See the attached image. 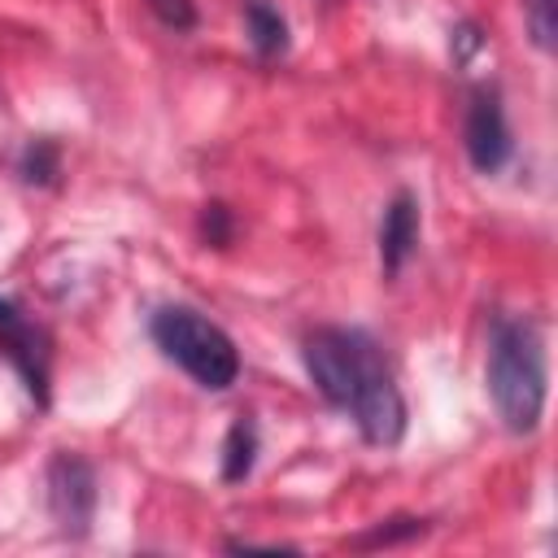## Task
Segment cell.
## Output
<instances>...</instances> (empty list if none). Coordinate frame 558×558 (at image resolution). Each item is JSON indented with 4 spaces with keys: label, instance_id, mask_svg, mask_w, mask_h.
I'll use <instances>...</instances> for the list:
<instances>
[{
    "label": "cell",
    "instance_id": "cell-11",
    "mask_svg": "<svg viewBox=\"0 0 558 558\" xmlns=\"http://www.w3.org/2000/svg\"><path fill=\"white\" fill-rule=\"evenodd\" d=\"M523 17L532 31V44L541 52L558 48V0H523Z\"/></svg>",
    "mask_w": 558,
    "mask_h": 558
},
{
    "label": "cell",
    "instance_id": "cell-9",
    "mask_svg": "<svg viewBox=\"0 0 558 558\" xmlns=\"http://www.w3.org/2000/svg\"><path fill=\"white\" fill-rule=\"evenodd\" d=\"M253 462H257V427H253V418H235L222 440V480L227 484L248 480Z\"/></svg>",
    "mask_w": 558,
    "mask_h": 558
},
{
    "label": "cell",
    "instance_id": "cell-13",
    "mask_svg": "<svg viewBox=\"0 0 558 558\" xmlns=\"http://www.w3.org/2000/svg\"><path fill=\"white\" fill-rule=\"evenodd\" d=\"M201 235H205V244H214V248H227L231 244V209L227 205H205L201 209Z\"/></svg>",
    "mask_w": 558,
    "mask_h": 558
},
{
    "label": "cell",
    "instance_id": "cell-4",
    "mask_svg": "<svg viewBox=\"0 0 558 558\" xmlns=\"http://www.w3.org/2000/svg\"><path fill=\"white\" fill-rule=\"evenodd\" d=\"M48 510L65 536H87L96 514V471L78 453H57L48 462Z\"/></svg>",
    "mask_w": 558,
    "mask_h": 558
},
{
    "label": "cell",
    "instance_id": "cell-1",
    "mask_svg": "<svg viewBox=\"0 0 558 558\" xmlns=\"http://www.w3.org/2000/svg\"><path fill=\"white\" fill-rule=\"evenodd\" d=\"M305 371L314 388L336 405L349 410L357 432L371 445H397L405 436V401L401 388L366 331L353 327H314L301 340Z\"/></svg>",
    "mask_w": 558,
    "mask_h": 558
},
{
    "label": "cell",
    "instance_id": "cell-2",
    "mask_svg": "<svg viewBox=\"0 0 558 558\" xmlns=\"http://www.w3.org/2000/svg\"><path fill=\"white\" fill-rule=\"evenodd\" d=\"M488 392L506 432L527 436L545 414V344L527 318H497L488 331Z\"/></svg>",
    "mask_w": 558,
    "mask_h": 558
},
{
    "label": "cell",
    "instance_id": "cell-6",
    "mask_svg": "<svg viewBox=\"0 0 558 558\" xmlns=\"http://www.w3.org/2000/svg\"><path fill=\"white\" fill-rule=\"evenodd\" d=\"M462 144L466 157L480 174H493L506 166L510 157V126H506V109L497 87H475L471 105H466V122H462Z\"/></svg>",
    "mask_w": 558,
    "mask_h": 558
},
{
    "label": "cell",
    "instance_id": "cell-8",
    "mask_svg": "<svg viewBox=\"0 0 558 558\" xmlns=\"http://www.w3.org/2000/svg\"><path fill=\"white\" fill-rule=\"evenodd\" d=\"M244 26H248V44L257 48V57L288 52V22L270 0H244Z\"/></svg>",
    "mask_w": 558,
    "mask_h": 558
},
{
    "label": "cell",
    "instance_id": "cell-3",
    "mask_svg": "<svg viewBox=\"0 0 558 558\" xmlns=\"http://www.w3.org/2000/svg\"><path fill=\"white\" fill-rule=\"evenodd\" d=\"M153 340L174 366H183L209 392H222L240 379L235 340L218 323H209L201 310H187V305L157 310L153 314Z\"/></svg>",
    "mask_w": 558,
    "mask_h": 558
},
{
    "label": "cell",
    "instance_id": "cell-14",
    "mask_svg": "<svg viewBox=\"0 0 558 558\" xmlns=\"http://www.w3.org/2000/svg\"><path fill=\"white\" fill-rule=\"evenodd\" d=\"M148 9H153L157 22L170 26V31H192V26H196V4H192V0H148Z\"/></svg>",
    "mask_w": 558,
    "mask_h": 558
},
{
    "label": "cell",
    "instance_id": "cell-7",
    "mask_svg": "<svg viewBox=\"0 0 558 558\" xmlns=\"http://www.w3.org/2000/svg\"><path fill=\"white\" fill-rule=\"evenodd\" d=\"M418 244V201L410 192H397L379 222V266L384 275H397Z\"/></svg>",
    "mask_w": 558,
    "mask_h": 558
},
{
    "label": "cell",
    "instance_id": "cell-10",
    "mask_svg": "<svg viewBox=\"0 0 558 558\" xmlns=\"http://www.w3.org/2000/svg\"><path fill=\"white\" fill-rule=\"evenodd\" d=\"M17 174L26 183H35V187L57 183V174H61V148L52 140H31L22 148V157H17Z\"/></svg>",
    "mask_w": 558,
    "mask_h": 558
},
{
    "label": "cell",
    "instance_id": "cell-5",
    "mask_svg": "<svg viewBox=\"0 0 558 558\" xmlns=\"http://www.w3.org/2000/svg\"><path fill=\"white\" fill-rule=\"evenodd\" d=\"M0 353L13 362L26 392L39 405H48V357H52L48 331L35 318H26L17 301H4V296H0Z\"/></svg>",
    "mask_w": 558,
    "mask_h": 558
},
{
    "label": "cell",
    "instance_id": "cell-12",
    "mask_svg": "<svg viewBox=\"0 0 558 558\" xmlns=\"http://www.w3.org/2000/svg\"><path fill=\"white\" fill-rule=\"evenodd\" d=\"M427 523L423 519H388V523H379V527H371V532H362L353 545L357 549H375V545H397V541H410V536H418Z\"/></svg>",
    "mask_w": 558,
    "mask_h": 558
}]
</instances>
